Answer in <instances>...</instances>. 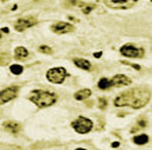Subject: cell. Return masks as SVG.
I'll return each instance as SVG.
<instances>
[{
    "mask_svg": "<svg viewBox=\"0 0 152 150\" xmlns=\"http://www.w3.org/2000/svg\"><path fill=\"white\" fill-rule=\"evenodd\" d=\"M151 98V93L148 90L142 87L131 89L121 94H119L114 99L115 106H131L134 109H140L145 106Z\"/></svg>",
    "mask_w": 152,
    "mask_h": 150,
    "instance_id": "6da1fadb",
    "label": "cell"
},
{
    "mask_svg": "<svg viewBox=\"0 0 152 150\" xmlns=\"http://www.w3.org/2000/svg\"><path fill=\"white\" fill-rule=\"evenodd\" d=\"M120 52L122 56L128 58H141L144 56V50L139 48L132 44H126L120 48Z\"/></svg>",
    "mask_w": 152,
    "mask_h": 150,
    "instance_id": "5b68a950",
    "label": "cell"
},
{
    "mask_svg": "<svg viewBox=\"0 0 152 150\" xmlns=\"http://www.w3.org/2000/svg\"><path fill=\"white\" fill-rule=\"evenodd\" d=\"M4 32H5V33H8V28H7V27H5V28H4Z\"/></svg>",
    "mask_w": 152,
    "mask_h": 150,
    "instance_id": "d4e9b609",
    "label": "cell"
},
{
    "mask_svg": "<svg viewBox=\"0 0 152 150\" xmlns=\"http://www.w3.org/2000/svg\"><path fill=\"white\" fill-rule=\"evenodd\" d=\"M39 51H40L42 53H45V54H50V53H52V50H51L49 46H46V45H42V46H39Z\"/></svg>",
    "mask_w": 152,
    "mask_h": 150,
    "instance_id": "d6986e66",
    "label": "cell"
},
{
    "mask_svg": "<svg viewBox=\"0 0 152 150\" xmlns=\"http://www.w3.org/2000/svg\"><path fill=\"white\" fill-rule=\"evenodd\" d=\"M66 77V71L64 67H52L46 72V78L55 84H61Z\"/></svg>",
    "mask_w": 152,
    "mask_h": 150,
    "instance_id": "277c9868",
    "label": "cell"
},
{
    "mask_svg": "<svg viewBox=\"0 0 152 150\" xmlns=\"http://www.w3.org/2000/svg\"><path fill=\"white\" fill-rule=\"evenodd\" d=\"M97 86L101 89V90H106V89H109L110 87V80L108 78H101Z\"/></svg>",
    "mask_w": 152,
    "mask_h": 150,
    "instance_id": "2e32d148",
    "label": "cell"
},
{
    "mask_svg": "<svg viewBox=\"0 0 152 150\" xmlns=\"http://www.w3.org/2000/svg\"><path fill=\"white\" fill-rule=\"evenodd\" d=\"M74 63L77 67H80L82 70H90V67H91L90 63L86 59H82V58H74Z\"/></svg>",
    "mask_w": 152,
    "mask_h": 150,
    "instance_id": "7c38bea8",
    "label": "cell"
},
{
    "mask_svg": "<svg viewBox=\"0 0 152 150\" xmlns=\"http://www.w3.org/2000/svg\"><path fill=\"white\" fill-rule=\"evenodd\" d=\"M110 80V86H125L131 84V79L125 74H116Z\"/></svg>",
    "mask_w": 152,
    "mask_h": 150,
    "instance_id": "30bf717a",
    "label": "cell"
},
{
    "mask_svg": "<svg viewBox=\"0 0 152 150\" xmlns=\"http://www.w3.org/2000/svg\"><path fill=\"white\" fill-rule=\"evenodd\" d=\"M14 54H15V58L17 59H24V58H26L28 56V52H27V50L25 47H21L20 46V47H17L15 48Z\"/></svg>",
    "mask_w": 152,
    "mask_h": 150,
    "instance_id": "9a60e30c",
    "label": "cell"
},
{
    "mask_svg": "<svg viewBox=\"0 0 152 150\" xmlns=\"http://www.w3.org/2000/svg\"><path fill=\"white\" fill-rule=\"evenodd\" d=\"M30 99L39 107H45L52 105L57 100V96L49 91L43 90H34L30 93Z\"/></svg>",
    "mask_w": 152,
    "mask_h": 150,
    "instance_id": "7a4b0ae2",
    "label": "cell"
},
{
    "mask_svg": "<svg viewBox=\"0 0 152 150\" xmlns=\"http://www.w3.org/2000/svg\"><path fill=\"white\" fill-rule=\"evenodd\" d=\"M90 93H91V91L89 89H83V90H80L75 93V98L77 100H83V99L88 98L90 96Z\"/></svg>",
    "mask_w": 152,
    "mask_h": 150,
    "instance_id": "4fadbf2b",
    "label": "cell"
},
{
    "mask_svg": "<svg viewBox=\"0 0 152 150\" xmlns=\"http://www.w3.org/2000/svg\"><path fill=\"white\" fill-rule=\"evenodd\" d=\"M124 64H126V65H129V66H132V67H134L135 70H140V66L139 65H137V64H131V63H127V61H122Z\"/></svg>",
    "mask_w": 152,
    "mask_h": 150,
    "instance_id": "7402d4cb",
    "label": "cell"
},
{
    "mask_svg": "<svg viewBox=\"0 0 152 150\" xmlns=\"http://www.w3.org/2000/svg\"><path fill=\"white\" fill-rule=\"evenodd\" d=\"M11 72L14 73V74H20L23 72V66L19 65V64H13L11 66Z\"/></svg>",
    "mask_w": 152,
    "mask_h": 150,
    "instance_id": "ac0fdd59",
    "label": "cell"
},
{
    "mask_svg": "<svg viewBox=\"0 0 152 150\" xmlns=\"http://www.w3.org/2000/svg\"><path fill=\"white\" fill-rule=\"evenodd\" d=\"M36 24H37V20L34 18H32V17L23 18V19L17 20V22L14 24V28L17 31H24V30H26V28H28V27H31V26H33Z\"/></svg>",
    "mask_w": 152,
    "mask_h": 150,
    "instance_id": "ba28073f",
    "label": "cell"
},
{
    "mask_svg": "<svg viewBox=\"0 0 152 150\" xmlns=\"http://www.w3.org/2000/svg\"><path fill=\"white\" fill-rule=\"evenodd\" d=\"M133 142L135 144H138V145H144V144H146L148 142V136L145 135V133H140V135L133 137Z\"/></svg>",
    "mask_w": 152,
    "mask_h": 150,
    "instance_id": "5bb4252c",
    "label": "cell"
},
{
    "mask_svg": "<svg viewBox=\"0 0 152 150\" xmlns=\"http://www.w3.org/2000/svg\"><path fill=\"white\" fill-rule=\"evenodd\" d=\"M4 129L8 132L17 133V132L20 131V124H18L15 122H5L4 123Z\"/></svg>",
    "mask_w": 152,
    "mask_h": 150,
    "instance_id": "8fae6325",
    "label": "cell"
},
{
    "mask_svg": "<svg viewBox=\"0 0 152 150\" xmlns=\"http://www.w3.org/2000/svg\"><path fill=\"white\" fill-rule=\"evenodd\" d=\"M118 145H119V142H114V143L112 144V146H113V148H114V146H118Z\"/></svg>",
    "mask_w": 152,
    "mask_h": 150,
    "instance_id": "cb8c5ba5",
    "label": "cell"
},
{
    "mask_svg": "<svg viewBox=\"0 0 152 150\" xmlns=\"http://www.w3.org/2000/svg\"><path fill=\"white\" fill-rule=\"evenodd\" d=\"M72 30H74V26L68 24V22H64V21H58L51 26V31L57 33V34L68 33V32H71Z\"/></svg>",
    "mask_w": 152,
    "mask_h": 150,
    "instance_id": "9c48e42d",
    "label": "cell"
},
{
    "mask_svg": "<svg viewBox=\"0 0 152 150\" xmlns=\"http://www.w3.org/2000/svg\"><path fill=\"white\" fill-rule=\"evenodd\" d=\"M71 125L76 130V132H78V133H88L93 128V122L90 119L83 117V116H80L71 123Z\"/></svg>",
    "mask_w": 152,
    "mask_h": 150,
    "instance_id": "3957f363",
    "label": "cell"
},
{
    "mask_svg": "<svg viewBox=\"0 0 152 150\" xmlns=\"http://www.w3.org/2000/svg\"><path fill=\"white\" fill-rule=\"evenodd\" d=\"M8 63V57L6 54L0 53V65H6Z\"/></svg>",
    "mask_w": 152,
    "mask_h": 150,
    "instance_id": "ffe728a7",
    "label": "cell"
},
{
    "mask_svg": "<svg viewBox=\"0 0 152 150\" xmlns=\"http://www.w3.org/2000/svg\"><path fill=\"white\" fill-rule=\"evenodd\" d=\"M101 54H102V52H97V53H94V57L100 58V57H101Z\"/></svg>",
    "mask_w": 152,
    "mask_h": 150,
    "instance_id": "603a6c76",
    "label": "cell"
},
{
    "mask_svg": "<svg viewBox=\"0 0 152 150\" xmlns=\"http://www.w3.org/2000/svg\"><path fill=\"white\" fill-rule=\"evenodd\" d=\"M138 0H104V4L114 9H127L131 8Z\"/></svg>",
    "mask_w": 152,
    "mask_h": 150,
    "instance_id": "8992f818",
    "label": "cell"
},
{
    "mask_svg": "<svg viewBox=\"0 0 152 150\" xmlns=\"http://www.w3.org/2000/svg\"><path fill=\"white\" fill-rule=\"evenodd\" d=\"M0 38H1V32H0Z\"/></svg>",
    "mask_w": 152,
    "mask_h": 150,
    "instance_id": "484cf974",
    "label": "cell"
},
{
    "mask_svg": "<svg viewBox=\"0 0 152 150\" xmlns=\"http://www.w3.org/2000/svg\"><path fill=\"white\" fill-rule=\"evenodd\" d=\"M72 4L78 5V6L81 7V11H82L83 13H86V14L90 13V11L94 8V5H87V4H80V2H72Z\"/></svg>",
    "mask_w": 152,
    "mask_h": 150,
    "instance_id": "e0dca14e",
    "label": "cell"
},
{
    "mask_svg": "<svg viewBox=\"0 0 152 150\" xmlns=\"http://www.w3.org/2000/svg\"><path fill=\"white\" fill-rule=\"evenodd\" d=\"M17 92H18L17 86H11V87H7V89L0 91V104L7 103L8 100L13 99L17 96Z\"/></svg>",
    "mask_w": 152,
    "mask_h": 150,
    "instance_id": "52a82bcc",
    "label": "cell"
},
{
    "mask_svg": "<svg viewBox=\"0 0 152 150\" xmlns=\"http://www.w3.org/2000/svg\"><path fill=\"white\" fill-rule=\"evenodd\" d=\"M106 105H107V100L103 99V98H100V107H101V109H104Z\"/></svg>",
    "mask_w": 152,
    "mask_h": 150,
    "instance_id": "44dd1931",
    "label": "cell"
},
{
    "mask_svg": "<svg viewBox=\"0 0 152 150\" xmlns=\"http://www.w3.org/2000/svg\"><path fill=\"white\" fill-rule=\"evenodd\" d=\"M151 1H152V0H151Z\"/></svg>",
    "mask_w": 152,
    "mask_h": 150,
    "instance_id": "4316f807",
    "label": "cell"
}]
</instances>
